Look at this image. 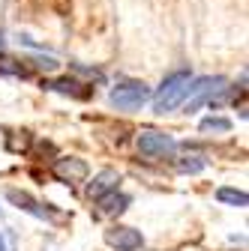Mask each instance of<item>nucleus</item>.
Returning a JSON list of instances; mask_svg holds the SVG:
<instances>
[{
  "mask_svg": "<svg viewBox=\"0 0 249 251\" xmlns=\"http://www.w3.org/2000/svg\"><path fill=\"white\" fill-rule=\"evenodd\" d=\"M186 96H189V72H174L162 81L156 99H153V111L156 114H165L171 108H177Z\"/></svg>",
  "mask_w": 249,
  "mask_h": 251,
  "instance_id": "nucleus-1",
  "label": "nucleus"
},
{
  "mask_svg": "<svg viewBox=\"0 0 249 251\" xmlns=\"http://www.w3.org/2000/svg\"><path fill=\"white\" fill-rule=\"evenodd\" d=\"M111 102L117 108H123V111H135V108H141L147 102V90L138 81H123V84H117L111 90Z\"/></svg>",
  "mask_w": 249,
  "mask_h": 251,
  "instance_id": "nucleus-2",
  "label": "nucleus"
},
{
  "mask_svg": "<svg viewBox=\"0 0 249 251\" xmlns=\"http://www.w3.org/2000/svg\"><path fill=\"white\" fill-rule=\"evenodd\" d=\"M138 150L141 155H150V159H159V155H168L174 152V141L162 132H141L138 138Z\"/></svg>",
  "mask_w": 249,
  "mask_h": 251,
  "instance_id": "nucleus-3",
  "label": "nucleus"
},
{
  "mask_svg": "<svg viewBox=\"0 0 249 251\" xmlns=\"http://www.w3.org/2000/svg\"><path fill=\"white\" fill-rule=\"evenodd\" d=\"M105 239H108V245H114L120 251H135V248H141V233L132 230V227H114V230L105 233Z\"/></svg>",
  "mask_w": 249,
  "mask_h": 251,
  "instance_id": "nucleus-4",
  "label": "nucleus"
},
{
  "mask_svg": "<svg viewBox=\"0 0 249 251\" xmlns=\"http://www.w3.org/2000/svg\"><path fill=\"white\" fill-rule=\"evenodd\" d=\"M51 171H54L57 179H63V182H75V179H84L87 176V165L78 162V159H57L51 165Z\"/></svg>",
  "mask_w": 249,
  "mask_h": 251,
  "instance_id": "nucleus-5",
  "label": "nucleus"
},
{
  "mask_svg": "<svg viewBox=\"0 0 249 251\" xmlns=\"http://www.w3.org/2000/svg\"><path fill=\"white\" fill-rule=\"evenodd\" d=\"M117 182H120V176H117L114 171H102L96 179H93V182L87 185V195H90V198H102L105 192H114Z\"/></svg>",
  "mask_w": 249,
  "mask_h": 251,
  "instance_id": "nucleus-6",
  "label": "nucleus"
},
{
  "mask_svg": "<svg viewBox=\"0 0 249 251\" xmlns=\"http://www.w3.org/2000/svg\"><path fill=\"white\" fill-rule=\"evenodd\" d=\"M99 201V215H114V212H123V209H126V198H123V195H117V188H114V192H105L102 198H96Z\"/></svg>",
  "mask_w": 249,
  "mask_h": 251,
  "instance_id": "nucleus-7",
  "label": "nucleus"
},
{
  "mask_svg": "<svg viewBox=\"0 0 249 251\" xmlns=\"http://www.w3.org/2000/svg\"><path fill=\"white\" fill-rule=\"evenodd\" d=\"M48 87H51V90H57V93H72V96H78V99H87L81 90H75V87H81V84H78V81H72V78H60V81H51Z\"/></svg>",
  "mask_w": 249,
  "mask_h": 251,
  "instance_id": "nucleus-8",
  "label": "nucleus"
},
{
  "mask_svg": "<svg viewBox=\"0 0 249 251\" xmlns=\"http://www.w3.org/2000/svg\"><path fill=\"white\" fill-rule=\"evenodd\" d=\"M216 198L225 201V203H234V206H246V195L234 192V188H219V195H216Z\"/></svg>",
  "mask_w": 249,
  "mask_h": 251,
  "instance_id": "nucleus-9",
  "label": "nucleus"
},
{
  "mask_svg": "<svg viewBox=\"0 0 249 251\" xmlns=\"http://www.w3.org/2000/svg\"><path fill=\"white\" fill-rule=\"evenodd\" d=\"M228 126H231V123L222 120V117H207V120L201 123V129H204V132H210V129H216V132H228Z\"/></svg>",
  "mask_w": 249,
  "mask_h": 251,
  "instance_id": "nucleus-10",
  "label": "nucleus"
},
{
  "mask_svg": "<svg viewBox=\"0 0 249 251\" xmlns=\"http://www.w3.org/2000/svg\"><path fill=\"white\" fill-rule=\"evenodd\" d=\"M9 147H12V150H27V147H30V135L21 132V138H9Z\"/></svg>",
  "mask_w": 249,
  "mask_h": 251,
  "instance_id": "nucleus-11",
  "label": "nucleus"
},
{
  "mask_svg": "<svg viewBox=\"0 0 249 251\" xmlns=\"http://www.w3.org/2000/svg\"><path fill=\"white\" fill-rule=\"evenodd\" d=\"M0 251H3V239H0Z\"/></svg>",
  "mask_w": 249,
  "mask_h": 251,
  "instance_id": "nucleus-12",
  "label": "nucleus"
}]
</instances>
